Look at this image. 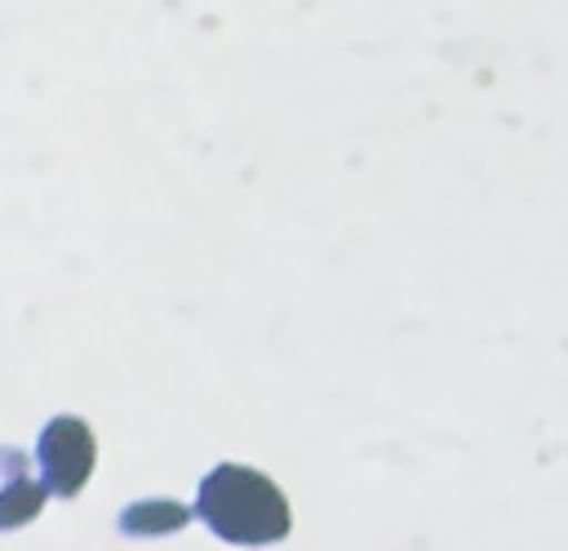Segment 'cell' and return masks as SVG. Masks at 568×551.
<instances>
[{
    "label": "cell",
    "instance_id": "cell-3",
    "mask_svg": "<svg viewBox=\"0 0 568 551\" xmlns=\"http://www.w3.org/2000/svg\"><path fill=\"white\" fill-rule=\"evenodd\" d=\"M191 515H195V507H182L173 498H146V502L124 507L120 529L133 533V538H160V533H178Z\"/></svg>",
    "mask_w": 568,
    "mask_h": 551
},
{
    "label": "cell",
    "instance_id": "cell-2",
    "mask_svg": "<svg viewBox=\"0 0 568 551\" xmlns=\"http://www.w3.org/2000/svg\"><path fill=\"white\" fill-rule=\"evenodd\" d=\"M93 458H98V444L80 418L62 413V418L44 422V431L36 440V467H40V484L49 493H58V498L80 493L93 471Z\"/></svg>",
    "mask_w": 568,
    "mask_h": 551
},
{
    "label": "cell",
    "instance_id": "cell-4",
    "mask_svg": "<svg viewBox=\"0 0 568 551\" xmlns=\"http://www.w3.org/2000/svg\"><path fill=\"white\" fill-rule=\"evenodd\" d=\"M44 498H49V489H44L40 480H31V475H9V480L0 484V529H18V524L36 520L40 507H44Z\"/></svg>",
    "mask_w": 568,
    "mask_h": 551
},
{
    "label": "cell",
    "instance_id": "cell-1",
    "mask_svg": "<svg viewBox=\"0 0 568 551\" xmlns=\"http://www.w3.org/2000/svg\"><path fill=\"white\" fill-rule=\"evenodd\" d=\"M195 515L222 542H235V547L280 542L288 533V524H293L284 489L271 475H262L253 467H240V462H217L200 480Z\"/></svg>",
    "mask_w": 568,
    "mask_h": 551
}]
</instances>
